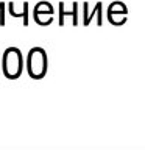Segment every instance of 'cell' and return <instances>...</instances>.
<instances>
[{
  "mask_svg": "<svg viewBox=\"0 0 145 150\" xmlns=\"http://www.w3.org/2000/svg\"><path fill=\"white\" fill-rule=\"evenodd\" d=\"M27 74L33 80H41L47 74V53L42 47H33L27 53L25 59Z\"/></svg>",
  "mask_w": 145,
  "mask_h": 150,
  "instance_id": "7a4b0ae2",
  "label": "cell"
},
{
  "mask_svg": "<svg viewBox=\"0 0 145 150\" xmlns=\"http://www.w3.org/2000/svg\"><path fill=\"white\" fill-rule=\"evenodd\" d=\"M5 9H6V3L0 2V25H5Z\"/></svg>",
  "mask_w": 145,
  "mask_h": 150,
  "instance_id": "5b68a950",
  "label": "cell"
},
{
  "mask_svg": "<svg viewBox=\"0 0 145 150\" xmlns=\"http://www.w3.org/2000/svg\"><path fill=\"white\" fill-rule=\"evenodd\" d=\"M6 8L9 9V14H11L13 17H16V11H14V3L13 2H8V5H6ZM17 17H22L23 19V25H28V2H25L23 3V11L20 13V14H17Z\"/></svg>",
  "mask_w": 145,
  "mask_h": 150,
  "instance_id": "277c9868",
  "label": "cell"
},
{
  "mask_svg": "<svg viewBox=\"0 0 145 150\" xmlns=\"http://www.w3.org/2000/svg\"><path fill=\"white\" fill-rule=\"evenodd\" d=\"M45 14H53V8H51V5L49 2H39L34 6V11H33V17H34V21L37 22L42 16H45Z\"/></svg>",
  "mask_w": 145,
  "mask_h": 150,
  "instance_id": "3957f363",
  "label": "cell"
},
{
  "mask_svg": "<svg viewBox=\"0 0 145 150\" xmlns=\"http://www.w3.org/2000/svg\"><path fill=\"white\" fill-rule=\"evenodd\" d=\"M25 59L19 47H6L2 53V72L8 80H17L23 74Z\"/></svg>",
  "mask_w": 145,
  "mask_h": 150,
  "instance_id": "6da1fadb",
  "label": "cell"
}]
</instances>
